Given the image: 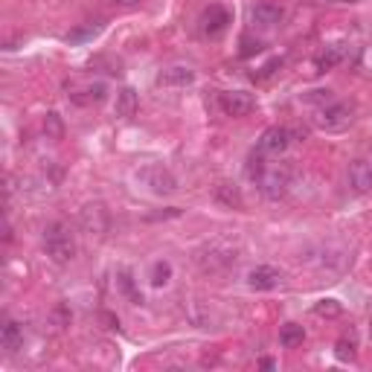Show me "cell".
Here are the masks:
<instances>
[{"instance_id": "9", "label": "cell", "mask_w": 372, "mask_h": 372, "mask_svg": "<svg viewBox=\"0 0 372 372\" xmlns=\"http://www.w3.org/2000/svg\"><path fill=\"white\" fill-rule=\"evenodd\" d=\"M282 271H277L273 265H256L251 273H247V285L253 291H273V288L282 285Z\"/></svg>"}, {"instance_id": "13", "label": "cell", "mask_w": 372, "mask_h": 372, "mask_svg": "<svg viewBox=\"0 0 372 372\" xmlns=\"http://www.w3.org/2000/svg\"><path fill=\"white\" fill-rule=\"evenodd\" d=\"M81 227H85V233H96V236H105L108 233V213L102 210L99 204L96 206H85L81 210Z\"/></svg>"}, {"instance_id": "2", "label": "cell", "mask_w": 372, "mask_h": 372, "mask_svg": "<svg viewBox=\"0 0 372 372\" xmlns=\"http://www.w3.org/2000/svg\"><path fill=\"white\" fill-rule=\"evenodd\" d=\"M44 253L56 262V265H67V262H73L76 242H73V233L67 230V224L52 222V224L44 227Z\"/></svg>"}, {"instance_id": "17", "label": "cell", "mask_w": 372, "mask_h": 372, "mask_svg": "<svg viewBox=\"0 0 372 372\" xmlns=\"http://www.w3.org/2000/svg\"><path fill=\"white\" fill-rule=\"evenodd\" d=\"M306 340V332H302V326H297V323H288V326H282V332H280V343L285 349H294V346H300V343Z\"/></svg>"}, {"instance_id": "7", "label": "cell", "mask_w": 372, "mask_h": 372, "mask_svg": "<svg viewBox=\"0 0 372 372\" xmlns=\"http://www.w3.org/2000/svg\"><path fill=\"white\" fill-rule=\"evenodd\" d=\"M285 18V9L277 3V0H259V3L251 6V23L262 26V30H271V26H280Z\"/></svg>"}, {"instance_id": "16", "label": "cell", "mask_w": 372, "mask_h": 372, "mask_svg": "<svg viewBox=\"0 0 372 372\" xmlns=\"http://www.w3.org/2000/svg\"><path fill=\"white\" fill-rule=\"evenodd\" d=\"M215 201H222L224 206H242V192L236 184H218L215 186Z\"/></svg>"}, {"instance_id": "23", "label": "cell", "mask_w": 372, "mask_h": 372, "mask_svg": "<svg viewBox=\"0 0 372 372\" xmlns=\"http://www.w3.org/2000/svg\"><path fill=\"white\" fill-rule=\"evenodd\" d=\"M119 285H122V291H126V294H131L134 302H140V300H143L140 294H134V282H131V273H128V271H122V273H119Z\"/></svg>"}, {"instance_id": "14", "label": "cell", "mask_w": 372, "mask_h": 372, "mask_svg": "<svg viewBox=\"0 0 372 372\" xmlns=\"http://www.w3.org/2000/svg\"><path fill=\"white\" fill-rule=\"evenodd\" d=\"M137 105H140V99H137V90L134 88H122L119 93H117V117H122V119H128V117H134L137 114Z\"/></svg>"}, {"instance_id": "15", "label": "cell", "mask_w": 372, "mask_h": 372, "mask_svg": "<svg viewBox=\"0 0 372 372\" xmlns=\"http://www.w3.org/2000/svg\"><path fill=\"white\" fill-rule=\"evenodd\" d=\"M21 343H23L21 326H18V323H12V320H6L3 332H0V346H3L6 352H18V349H21Z\"/></svg>"}, {"instance_id": "6", "label": "cell", "mask_w": 372, "mask_h": 372, "mask_svg": "<svg viewBox=\"0 0 372 372\" xmlns=\"http://www.w3.org/2000/svg\"><path fill=\"white\" fill-rule=\"evenodd\" d=\"M140 177H143V184L155 192V195H172V192H177V177L166 166H160V163H155V166H146L140 172Z\"/></svg>"}, {"instance_id": "25", "label": "cell", "mask_w": 372, "mask_h": 372, "mask_svg": "<svg viewBox=\"0 0 372 372\" xmlns=\"http://www.w3.org/2000/svg\"><path fill=\"white\" fill-rule=\"evenodd\" d=\"M306 99L309 102H332V90H311Z\"/></svg>"}, {"instance_id": "18", "label": "cell", "mask_w": 372, "mask_h": 372, "mask_svg": "<svg viewBox=\"0 0 372 372\" xmlns=\"http://www.w3.org/2000/svg\"><path fill=\"white\" fill-rule=\"evenodd\" d=\"M340 59H343V47L340 44L337 47H329V52H323V56L317 59V70H320V73L332 70L335 64H340Z\"/></svg>"}, {"instance_id": "11", "label": "cell", "mask_w": 372, "mask_h": 372, "mask_svg": "<svg viewBox=\"0 0 372 372\" xmlns=\"http://www.w3.org/2000/svg\"><path fill=\"white\" fill-rule=\"evenodd\" d=\"M195 81V70L186 64H175V67H166L160 76H157V85L160 88H186Z\"/></svg>"}, {"instance_id": "20", "label": "cell", "mask_w": 372, "mask_h": 372, "mask_svg": "<svg viewBox=\"0 0 372 372\" xmlns=\"http://www.w3.org/2000/svg\"><path fill=\"white\" fill-rule=\"evenodd\" d=\"M102 99H105V85H102V81H96V85L85 88V96L79 99V105H99Z\"/></svg>"}, {"instance_id": "22", "label": "cell", "mask_w": 372, "mask_h": 372, "mask_svg": "<svg viewBox=\"0 0 372 372\" xmlns=\"http://www.w3.org/2000/svg\"><path fill=\"white\" fill-rule=\"evenodd\" d=\"M99 30H102V21H90L88 26H81V30H76V32L67 35V41H88V38H93Z\"/></svg>"}, {"instance_id": "3", "label": "cell", "mask_w": 372, "mask_h": 372, "mask_svg": "<svg viewBox=\"0 0 372 372\" xmlns=\"http://www.w3.org/2000/svg\"><path fill=\"white\" fill-rule=\"evenodd\" d=\"M256 181H259L262 195L271 198V201H277V198H282L288 192V186H291V169L282 166V163H271V166L265 163V166L259 169Z\"/></svg>"}, {"instance_id": "12", "label": "cell", "mask_w": 372, "mask_h": 372, "mask_svg": "<svg viewBox=\"0 0 372 372\" xmlns=\"http://www.w3.org/2000/svg\"><path fill=\"white\" fill-rule=\"evenodd\" d=\"M227 23H230L227 9H222V6H210V9L204 12V18H201V30H204V35L218 38V35L227 30Z\"/></svg>"}, {"instance_id": "1", "label": "cell", "mask_w": 372, "mask_h": 372, "mask_svg": "<svg viewBox=\"0 0 372 372\" xmlns=\"http://www.w3.org/2000/svg\"><path fill=\"white\" fill-rule=\"evenodd\" d=\"M233 262H236V244L227 242V239L206 242L201 251H195V265L204 273H222L233 265Z\"/></svg>"}, {"instance_id": "19", "label": "cell", "mask_w": 372, "mask_h": 372, "mask_svg": "<svg viewBox=\"0 0 372 372\" xmlns=\"http://www.w3.org/2000/svg\"><path fill=\"white\" fill-rule=\"evenodd\" d=\"M169 280H172V265H169V262H155V271H151V285L163 288V285H169Z\"/></svg>"}, {"instance_id": "26", "label": "cell", "mask_w": 372, "mask_h": 372, "mask_svg": "<svg viewBox=\"0 0 372 372\" xmlns=\"http://www.w3.org/2000/svg\"><path fill=\"white\" fill-rule=\"evenodd\" d=\"M117 3H122V6H134V3H140V0H117Z\"/></svg>"}, {"instance_id": "4", "label": "cell", "mask_w": 372, "mask_h": 372, "mask_svg": "<svg viewBox=\"0 0 372 372\" xmlns=\"http://www.w3.org/2000/svg\"><path fill=\"white\" fill-rule=\"evenodd\" d=\"M352 119H355V117H352V108L343 105V102H326L320 111L311 117L314 128H320V131H326V134H335V131L349 128Z\"/></svg>"}, {"instance_id": "8", "label": "cell", "mask_w": 372, "mask_h": 372, "mask_svg": "<svg viewBox=\"0 0 372 372\" xmlns=\"http://www.w3.org/2000/svg\"><path fill=\"white\" fill-rule=\"evenodd\" d=\"M291 140H294L291 128H285V126H273V128H268L265 134L259 137V151H262V155H277V157H280L282 151H288Z\"/></svg>"}, {"instance_id": "10", "label": "cell", "mask_w": 372, "mask_h": 372, "mask_svg": "<svg viewBox=\"0 0 372 372\" xmlns=\"http://www.w3.org/2000/svg\"><path fill=\"white\" fill-rule=\"evenodd\" d=\"M349 186L358 192V195H364V192L372 189V163L358 157L349 163Z\"/></svg>"}, {"instance_id": "21", "label": "cell", "mask_w": 372, "mask_h": 372, "mask_svg": "<svg viewBox=\"0 0 372 372\" xmlns=\"http://www.w3.org/2000/svg\"><path fill=\"white\" fill-rule=\"evenodd\" d=\"M340 311H343V309H340L337 300H320V302L314 306V314H317V317H337Z\"/></svg>"}, {"instance_id": "5", "label": "cell", "mask_w": 372, "mask_h": 372, "mask_svg": "<svg viewBox=\"0 0 372 372\" xmlns=\"http://www.w3.org/2000/svg\"><path fill=\"white\" fill-rule=\"evenodd\" d=\"M218 108H222L224 117L239 119V117H247L253 111L256 99H253V93H247V90H222L218 93Z\"/></svg>"}, {"instance_id": "24", "label": "cell", "mask_w": 372, "mask_h": 372, "mask_svg": "<svg viewBox=\"0 0 372 372\" xmlns=\"http://www.w3.org/2000/svg\"><path fill=\"white\" fill-rule=\"evenodd\" d=\"M337 358H340V361H352V358H355V343L340 340L337 343Z\"/></svg>"}]
</instances>
